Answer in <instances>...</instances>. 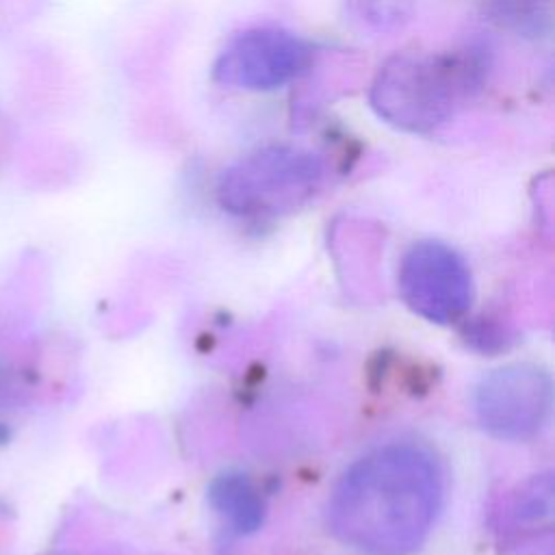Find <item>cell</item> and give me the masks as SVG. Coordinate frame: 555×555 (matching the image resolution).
I'll list each match as a JSON object with an SVG mask.
<instances>
[{"mask_svg":"<svg viewBox=\"0 0 555 555\" xmlns=\"http://www.w3.org/2000/svg\"><path fill=\"white\" fill-rule=\"evenodd\" d=\"M444 492V466L427 444L384 442L336 479L327 525L356 555H416L436 527Z\"/></svg>","mask_w":555,"mask_h":555,"instance_id":"6da1fadb","label":"cell"},{"mask_svg":"<svg viewBox=\"0 0 555 555\" xmlns=\"http://www.w3.org/2000/svg\"><path fill=\"white\" fill-rule=\"evenodd\" d=\"M486 67L481 48L453 54H392L377 67L369 102L388 126L429 134L451 119L457 100L481 82Z\"/></svg>","mask_w":555,"mask_h":555,"instance_id":"7a4b0ae2","label":"cell"},{"mask_svg":"<svg viewBox=\"0 0 555 555\" xmlns=\"http://www.w3.org/2000/svg\"><path fill=\"white\" fill-rule=\"evenodd\" d=\"M325 182V160L299 145L273 143L232 163L217 180V204L241 219L282 217L310 202Z\"/></svg>","mask_w":555,"mask_h":555,"instance_id":"3957f363","label":"cell"},{"mask_svg":"<svg viewBox=\"0 0 555 555\" xmlns=\"http://www.w3.org/2000/svg\"><path fill=\"white\" fill-rule=\"evenodd\" d=\"M314 48L280 26H249L234 33L217 52L212 78L241 91H275L310 72Z\"/></svg>","mask_w":555,"mask_h":555,"instance_id":"277c9868","label":"cell"},{"mask_svg":"<svg viewBox=\"0 0 555 555\" xmlns=\"http://www.w3.org/2000/svg\"><path fill=\"white\" fill-rule=\"evenodd\" d=\"M399 293L412 312L431 323L460 321L473 301L466 260L447 243L418 241L401 258Z\"/></svg>","mask_w":555,"mask_h":555,"instance_id":"5b68a950","label":"cell"},{"mask_svg":"<svg viewBox=\"0 0 555 555\" xmlns=\"http://www.w3.org/2000/svg\"><path fill=\"white\" fill-rule=\"evenodd\" d=\"M551 379L533 364H507L488 373L475 388L479 423L496 438L527 440L551 412Z\"/></svg>","mask_w":555,"mask_h":555,"instance_id":"8992f818","label":"cell"},{"mask_svg":"<svg viewBox=\"0 0 555 555\" xmlns=\"http://www.w3.org/2000/svg\"><path fill=\"white\" fill-rule=\"evenodd\" d=\"M208 501L236 533H251L262 525L264 501L243 473H223L208 486Z\"/></svg>","mask_w":555,"mask_h":555,"instance_id":"52a82bcc","label":"cell"},{"mask_svg":"<svg viewBox=\"0 0 555 555\" xmlns=\"http://www.w3.org/2000/svg\"><path fill=\"white\" fill-rule=\"evenodd\" d=\"M416 0H347V9L362 26L375 33L403 28L414 15Z\"/></svg>","mask_w":555,"mask_h":555,"instance_id":"ba28073f","label":"cell"}]
</instances>
